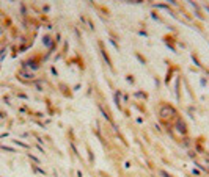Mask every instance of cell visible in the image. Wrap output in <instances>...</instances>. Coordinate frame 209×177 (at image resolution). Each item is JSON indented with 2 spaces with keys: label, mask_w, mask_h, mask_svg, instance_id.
Returning a JSON list of instances; mask_svg holds the SVG:
<instances>
[{
  "label": "cell",
  "mask_w": 209,
  "mask_h": 177,
  "mask_svg": "<svg viewBox=\"0 0 209 177\" xmlns=\"http://www.w3.org/2000/svg\"><path fill=\"white\" fill-rule=\"evenodd\" d=\"M178 116V111H176V108L173 105L170 103H162L161 107H159V119L162 121L165 125H170L172 124V121Z\"/></svg>",
  "instance_id": "cell-1"
},
{
  "label": "cell",
  "mask_w": 209,
  "mask_h": 177,
  "mask_svg": "<svg viewBox=\"0 0 209 177\" xmlns=\"http://www.w3.org/2000/svg\"><path fill=\"white\" fill-rule=\"evenodd\" d=\"M172 127L178 132L179 135H183V136L187 135V124H186V121H184L183 116H179V114L176 116V118L172 121Z\"/></svg>",
  "instance_id": "cell-2"
},
{
  "label": "cell",
  "mask_w": 209,
  "mask_h": 177,
  "mask_svg": "<svg viewBox=\"0 0 209 177\" xmlns=\"http://www.w3.org/2000/svg\"><path fill=\"white\" fill-rule=\"evenodd\" d=\"M99 46H101V55H102V57H104V60H106V61H107V64L110 66V68H112V61H110V57H109V55H107V52H106V50H104V47H102V44H99Z\"/></svg>",
  "instance_id": "cell-3"
},
{
  "label": "cell",
  "mask_w": 209,
  "mask_h": 177,
  "mask_svg": "<svg viewBox=\"0 0 209 177\" xmlns=\"http://www.w3.org/2000/svg\"><path fill=\"white\" fill-rule=\"evenodd\" d=\"M159 176H162V177H172L167 171H164V169H159Z\"/></svg>",
  "instance_id": "cell-4"
},
{
  "label": "cell",
  "mask_w": 209,
  "mask_h": 177,
  "mask_svg": "<svg viewBox=\"0 0 209 177\" xmlns=\"http://www.w3.org/2000/svg\"><path fill=\"white\" fill-rule=\"evenodd\" d=\"M192 173H194V176H197V177H200V176H201V174H200V171H197V169H194Z\"/></svg>",
  "instance_id": "cell-5"
},
{
  "label": "cell",
  "mask_w": 209,
  "mask_h": 177,
  "mask_svg": "<svg viewBox=\"0 0 209 177\" xmlns=\"http://www.w3.org/2000/svg\"><path fill=\"white\" fill-rule=\"evenodd\" d=\"M128 2H131V3H142V0H128Z\"/></svg>",
  "instance_id": "cell-6"
}]
</instances>
